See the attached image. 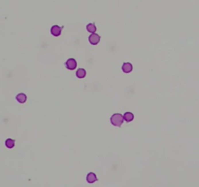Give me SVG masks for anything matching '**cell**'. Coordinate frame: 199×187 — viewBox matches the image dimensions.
Returning a JSON list of instances; mask_svg holds the SVG:
<instances>
[{"label": "cell", "instance_id": "10", "mask_svg": "<svg viewBox=\"0 0 199 187\" xmlns=\"http://www.w3.org/2000/svg\"><path fill=\"white\" fill-rule=\"evenodd\" d=\"M86 74V72L84 68H79L77 70V72H76V75H77L78 78H85Z\"/></svg>", "mask_w": 199, "mask_h": 187}, {"label": "cell", "instance_id": "9", "mask_svg": "<svg viewBox=\"0 0 199 187\" xmlns=\"http://www.w3.org/2000/svg\"><path fill=\"white\" fill-rule=\"evenodd\" d=\"M5 145H6L7 148H9V149H12V148L15 146V140L12 139V138H8V139L5 141Z\"/></svg>", "mask_w": 199, "mask_h": 187}, {"label": "cell", "instance_id": "5", "mask_svg": "<svg viewBox=\"0 0 199 187\" xmlns=\"http://www.w3.org/2000/svg\"><path fill=\"white\" fill-rule=\"evenodd\" d=\"M122 71H123L124 73H129L132 71V69H133V67H132V65L129 63H123V65H122Z\"/></svg>", "mask_w": 199, "mask_h": 187}, {"label": "cell", "instance_id": "6", "mask_svg": "<svg viewBox=\"0 0 199 187\" xmlns=\"http://www.w3.org/2000/svg\"><path fill=\"white\" fill-rule=\"evenodd\" d=\"M96 180H97V177H96L95 173H90L86 175V181H88V183H93V182H95Z\"/></svg>", "mask_w": 199, "mask_h": 187}, {"label": "cell", "instance_id": "1", "mask_svg": "<svg viewBox=\"0 0 199 187\" xmlns=\"http://www.w3.org/2000/svg\"><path fill=\"white\" fill-rule=\"evenodd\" d=\"M123 120H124L123 116L119 113L114 114L113 116L111 117L112 125H114V126H116V127H121L122 125V123H123Z\"/></svg>", "mask_w": 199, "mask_h": 187}, {"label": "cell", "instance_id": "4", "mask_svg": "<svg viewBox=\"0 0 199 187\" xmlns=\"http://www.w3.org/2000/svg\"><path fill=\"white\" fill-rule=\"evenodd\" d=\"M61 30H62V27H58V25H53L51 29V33L53 35V36H59L61 34Z\"/></svg>", "mask_w": 199, "mask_h": 187}, {"label": "cell", "instance_id": "7", "mask_svg": "<svg viewBox=\"0 0 199 187\" xmlns=\"http://www.w3.org/2000/svg\"><path fill=\"white\" fill-rule=\"evenodd\" d=\"M16 99L20 103H24V102L26 101V95L25 94H19L16 97Z\"/></svg>", "mask_w": 199, "mask_h": 187}, {"label": "cell", "instance_id": "2", "mask_svg": "<svg viewBox=\"0 0 199 187\" xmlns=\"http://www.w3.org/2000/svg\"><path fill=\"white\" fill-rule=\"evenodd\" d=\"M65 65L66 68L69 69V70H74V69H76V67H77V61L74 60V58H69L65 63Z\"/></svg>", "mask_w": 199, "mask_h": 187}, {"label": "cell", "instance_id": "3", "mask_svg": "<svg viewBox=\"0 0 199 187\" xmlns=\"http://www.w3.org/2000/svg\"><path fill=\"white\" fill-rule=\"evenodd\" d=\"M88 40H90V44L96 45L100 42V36H99L98 34H96V33H91L90 35V37H88Z\"/></svg>", "mask_w": 199, "mask_h": 187}, {"label": "cell", "instance_id": "11", "mask_svg": "<svg viewBox=\"0 0 199 187\" xmlns=\"http://www.w3.org/2000/svg\"><path fill=\"white\" fill-rule=\"evenodd\" d=\"M123 118H124V120H125L126 122H131L132 120H133L134 116H133V114H132L131 112H125L124 115H123Z\"/></svg>", "mask_w": 199, "mask_h": 187}, {"label": "cell", "instance_id": "8", "mask_svg": "<svg viewBox=\"0 0 199 187\" xmlns=\"http://www.w3.org/2000/svg\"><path fill=\"white\" fill-rule=\"evenodd\" d=\"M86 30H88V32H90V33H95V31H96L95 24H94L93 22H90V24H88V25H86Z\"/></svg>", "mask_w": 199, "mask_h": 187}]
</instances>
